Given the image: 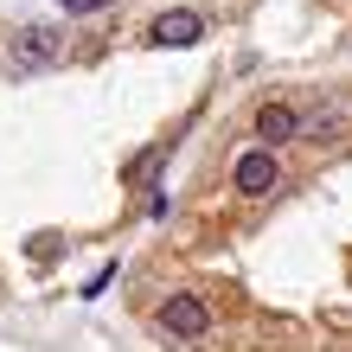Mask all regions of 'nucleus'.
<instances>
[{
  "label": "nucleus",
  "mask_w": 352,
  "mask_h": 352,
  "mask_svg": "<svg viewBox=\"0 0 352 352\" xmlns=\"http://www.w3.org/2000/svg\"><path fill=\"white\" fill-rule=\"evenodd\" d=\"M58 52H65L58 26L32 19V26H19V32H13V45H7V65H13L19 77H26V71H45V65H58Z\"/></svg>",
  "instance_id": "f257e3e1"
},
{
  "label": "nucleus",
  "mask_w": 352,
  "mask_h": 352,
  "mask_svg": "<svg viewBox=\"0 0 352 352\" xmlns=\"http://www.w3.org/2000/svg\"><path fill=\"white\" fill-rule=\"evenodd\" d=\"M160 333H173V340H205V333H212V307L179 288V295L160 301Z\"/></svg>",
  "instance_id": "f03ea898"
},
{
  "label": "nucleus",
  "mask_w": 352,
  "mask_h": 352,
  "mask_svg": "<svg viewBox=\"0 0 352 352\" xmlns=\"http://www.w3.org/2000/svg\"><path fill=\"white\" fill-rule=\"evenodd\" d=\"M231 186L243 199H269L282 186V167H276V154L269 148H250V154H237V167H231Z\"/></svg>",
  "instance_id": "7ed1b4c3"
},
{
  "label": "nucleus",
  "mask_w": 352,
  "mask_h": 352,
  "mask_svg": "<svg viewBox=\"0 0 352 352\" xmlns=\"http://www.w3.org/2000/svg\"><path fill=\"white\" fill-rule=\"evenodd\" d=\"M205 38V19L192 7H173V13H160L154 26H148V45L154 52H179V45H199Z\"/></svg>",
  "instance_id": "20e7f679"
},
{
  "label": "nucleus",
  "mask_w": 352,
  "mask_h": 352,
  "mask_svg": "<svg viewBox=\"0 0 352 352\" xmlns=\"http://www.w3.org/2000/svg\"><path fill=\"white\" fill-rule=\"evenodd\" d=\"M301 122H307V109H295V102H263L256 109V135H263V148H276V141L301 135Z\"/></svg>",
  "instance_id": "39448f33"
},
{
  "label": "nucleus",
  "mask_w": 352,
  "mask_h": 352,
  "mask_svg": "<svg viewBox=\"0 0 352 352\" xmlns=\"http://www.w3.org/2000/svg\"><path fill=\"white\" fill-rule=\"evenodd\" d=\"M173 148H148V154H141L135 160V186H154V173H160V160H167Z\"/></svg>",
  "instance_id": "423d86ee"
},
{
  "label": "nucleus",
  "mask_w": 352,
  "mask_h": 352,
  "mask_svg": "<svg viewBox=\"0 0 352 352\" xmlns=\"http://www.w3.org/2000/svg\"><path fill=\"white\" fill-rule=\"evenodd\" d=\"M109 282H116V263H102V269H96V276H90V288H84V295L96 301V295H102V288H109Z\"/></svg>",
  "instance_id": "0eeeda50"
},
{
  "label": "nucleus",
  "mask_w": 352,
  "mask_h": 352,
  "mask_svg": "<svg viewBox=\"0 0 352 352\" xmlns=\"http://www.w3.org/2000/svg\"><path fill=\"white\" fill-rule=\"evenodd\" d=\"M58 7H65V13H102L109 0H58Z\"/></svg>",
  "instance_id": "6e6552de"
}]
</instances>
